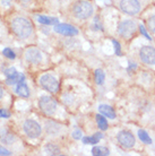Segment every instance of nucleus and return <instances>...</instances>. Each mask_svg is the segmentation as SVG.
<instances>
[{"mask_svg": "<svg viewBox=\"0 0 155 156\" xmlns=\"http://www.w3.org/2000/svg\"><path fill=\"white\" fill-rule=\"evenodd\" d=\"M12 28L20 39H27L33 33V25L24 17H16L12 22Z\"/></svg>", "mask_w": 155, "mask_h": 156, "instance_id": "1", "label": "nucleus"}, {"mask_svg": "<svg viewBox=\"0 0 155 156\" xmlns=\"http://www.w3.org/2000/svg\"><path fill=\"white\" fill-rule=\"evenodd\" d=\"M71 12L73 15L78 20H87L93 15V5L86 0H79L73 5Z\"/></svg>", "mask_w": 155, "mask_h": 156, "instance_id": "2", "label": "nucleus"}, {"mask_svg": "<svg viewBox=\"0 0 155 156\" xmlns=\"http://www.w3.org/2000/svg\"><path fill=\"white\" fill-rule=\"evenodd\" d=\"M119 9L126 15H138L142 10V2L140 0H120Z\"/></svg>", "mask_w": 155, "mask_h": 156, "instance_id": "3", "label": "nucleus"}, {"mask_svg": "<svg viewBox=\"0 0 155 156\" xmlns=\"http://www.w3.org/2000/svg\"><path fill=\"white\" fill-rule=\"evenodd\" d=\"M137 32V23L135 20H122L118 25V33L124 39H130Z\"/></svg>", "mask_w": 155, "mask_h": 156, "instance_id": "4", "label": "nucleus"}, {"mask_svg": "<svg viewBox=\"0 0 155 156\" xmlns=\"http://www.w3.org/2000/svg\"><path fill=\"white\" fill-rule=\"evenodd\" d=\"M40 84L44 90H47L50 93H57L59 90L58 79L50 74H44L40 77Z\"/></svg>", "mask_w": 155, "mask_h": 156, "instance_id": "5", "label": "nucleus"}, {"mask_svg": "<svg viewBox=\"0 0 155 156\" xmlns=\"http://www.w3.org/2000/svg\"><path fill=\"white\" fill-rule=\"evenodd\" d=\"M57 105H58L57 101L53 98H51V96H42L39 101L40 109L42 110L43 113L48 114V115H51V114H53L56 112Z\"/></svg>", "mask_w": 155, "mask_h": 156, "instance_id": "6", "label": "nucleus"}, {"mask_svg": "<svg viewBox=\"0 0 155 156\" xmlns=\"http://www.w3.org/2000/svg\"><path fill=\"white\" fill-rule=\"evenodd\" d=\"M24 133H26L30 138H38L42 133L41 126L34 120H26L23 125Z\"/></svg>", "mask_w": 155, "mask_h": 156, "instance_id": "7", "label": "nucleus"}, {"mask_svg": "<svg viewBox=\"0 0 155 156\" xmlns=\"http://www.w3.org/2000/svg\"><path fill=\"white\" fill-rule=\"evenodd\" d=\"M117 139L119 141V144L122 147H124V148H132L136 144L135 136L130 131H128V130H121V131H119L118 135H117Z\"/></svg>", "mask_w": 155, "mask_h": 156, "instance_id": "8", "label": "nucleus"}, {"mask_svg": "<svg viewBox=\"0 0 155 156\" xmlns=\"http://www.w3.org/2000/svg\"><path fill=\"white\" fill-rule=\"evenodd\" d=\"M140 60L146 65H155V48L150 47V45H145L140 49L139 51Z\"/></svg>", "mask_w": 155, "mask_h": 156, "instance_id": "9", "label": "nucleus"}, {"mask_svg": "<svg viewBox=\"0 0 155 156\" xmlns=\"http://www.w3.org/2000/svg\"><path fill=\"white\" fill-rule=\"evenodd\" d=\"M53 30L56 33H59V34L65 36H73L78 34L77 28L69 25V24H56Z\"/></svg>", "mask_w": 155, "mask_h": 156, "instance_id": "10", "label": "nucleus"}, {"mask_svg": "<svg viewBox=\"0 0 155 156\" xmlns=\"http://www.w3.org/2000/svg\"><path fill=\"white\" fill-rule=\"evenodd\" d=\"M25 59L31 63H40L42 61V53L36 48H28L25 51Z\"/></svg>", "mask_w": 155, "mask_h": 156, "instance_id": "11", "label": "nucleus"}, {"mask_svg": "<svg viewBox=\"0 0 155 156\" xmlns=\"http://www.w3.org/2000/svg\"><path fill=\"white\" fill-rule=\"evenodd\" d=\"M99 111H100V113L102 115H104V117L109 118V119H116L114 110L110 105H108V104H101V105L99 106Z\"/></svg>", "mask_w": 155, "mask_h": 156, "instance_id": "12", "label": "nucleus"}, {"mask_svg": "<svg viewBox=\"0 0 155 156\" xmlns=\"http://www.w3.org/2000/svg\"><path fill=\"white\" fill-rule=\"evenodd\" d=\"M36 20L43 25H56L58 24V20L56 17H49V16L38 15L36 16Z\"/></svg>", "mask_w": 155, "mask_h": 156, "instance_id": "13", "label": "nucleus"}, {"mask_svg": "<svg viewBox=\"0 0 155 156\" xmlns=\"http://www.w3.org/2000/svg\"><path fill=\"white\" fill-rule=\"evenodd\" d=\"M25 80V76L23 74H20L18 71H16L15 74L7 77V84L8 85H14V84H18Z\"/></svg>", "mask_w": 155, "mask_h": 156, "instance_id": "14", "label": "nucleus"}, {"mask_svg": "<svg viewBox=\"0 0 155 156\" xmlns=\"http://www.w3.org/2000/svg\"><path fill=\"white\" fill-rule=\"evenodd\" d=\"M102 138H103V135H102L101 133H97L92 137H83L81 140L86 145H95V144H97V143L100 141V139H102Z\"/></svg>", "mask_w": 155, "mask_h": 156, "instance_id": "15", "label": "nucleus"}, {"mask_svg": "<svg viewBox=\"0 0 155 156\" xmlns=\"http://www.w3.org/2000/svg\"><path fill=\"white\" fill-rule=\"evenodd\" d=\"M16 93L22 98H28L30 96V88L25 83H18L17 88H16Z\"/></svg>", "mask_w": 155, "mask_h": 156, "instance_id": "16", "label": "nucleus"}, {"mask_svg": "<svg viewBox=\"0 0 155 156\" xmlns=\"http://www.w3.org/2000/svg\"><path fill=\"white\" fill-rule=\"evenodd\" d=\"M44 152L47 153V154H49V155H60L61 154L60 148L53 144H48L44 147Z\"/></svg>", "mask_w": 155, "mask_h": 156, "instance_id": "17", "label": "nucleus"}, {"mask_svg": "<svg viewBox=\"0 0 155 156\" xmlns=\"http://www.w3.org/2000/svg\"><path fill=\"white\" fill-rule=\"evenodd\" d=\"M92 154L94 156H105L110 154V151H109L106 147H99V146H95L93 149H92Z\"/></svg>", "mask_w": 155, "mask_h": 156, "instance_id": "18", "label": "nucleus"}, {"mask_svg": "<svg viewBox=\"0 0 155 156\" xmlns=\"http://www.w3.org/2000/svg\"><path fill=\"white\" fill-rule=\"evenodd\" d=\"M96 122H97V127L101 129V130H106V129H108V122H106V120H105L104 115L97 114Z\"/></svg>", "mask_w": 155, "mask_h": 156, "instance_id": "19", "label": "nucleus"}, {"mask_svg": "<svg viewBox=\"0 0 155 156\" xmlns=\"http://www.w3.org/2000/svg\"><path fill=\"white\" fill-rule=\"evenodd\" d=\"M138 137H139V139L142 141H143L144 144H146V145H150L152 144V139H151V137H150V135H148L145 130H138Z\"/></svg>", "mask_w": 155, "mask_h": 156, "instance_id": "20", "label": "nucleus"}, {"mask_svg": "<svg viewBox=\"0 0 155 156\" xmlns=\"http://www.w3.org/2000/svg\"><path fill=\"white\" fill-rule=\"evenodd\" d=\"M104 79H105L104 71L102 70V69H96L95 70V82H96L97 85H102L104 83Z\"/></svg>", "mask_w": 155, "mask_h": 156, "instance_id": "21", "label": "nucleus"}, {"mask_svg": "<svg viewBox=\"0 0 155 156\" xmlns=\"http://www.w3.org/2000/svg\"><path fill=\"white\" fill-rule=\"evenodd\" d=\"M146 25H147V28L150 30L152 34L155 35V14L148 17L147 22H146Z\"/></svg>", "mask_w": 155, "mask_h": 156, "instance_id": "22", "label": "nucleus"}, {"mask_svg": "<svg viewBox=\"0 0 155 156\" xmlns=\"http://www.w3.org/2000/svg\"><path fill=\"white\" fill-rule=\"evenodd\" d=\"M2 55L6 57V58L8 59H15L16 58V55L15 52L12 50V49H9V48H6V49H4V51H2Z\"/></svg>", "mask_w": 155, "mask_h": 156, "instance_id": "23", "label": "nucleus"}, {"mask_svg": "<svg viewBox=\"0 0 155 156\" xmlns=\"http://www.w3.org/2000/svg\"><path fill=\"white\" fill-rule=\"evenodd\" d=\"M112 43H113V45H114L116 55H121V48H120V44H119V42H118V41H116V40H112Z\"/></svg>", "mask_w": 155, "mask_h": 156, "instance_id": "24", "label": "nucleus"}, {"mask_svg": "<svg viewBox=\"0 0 155 156\" xmlns=\"http://www.w3.org/2000/svg\"><path fill=\"white\" fill-rule=\"evenodd\" d=\"M73 138H75V139H81L83 138V133L79 129H76L73 131Z\"/></svg>", "mask_w": 155, "mask_h": 156, "instance_id": "25", "label": "nucleus"}, {"mask_svg": "<svg viewBox=\"0 0 155 156\" xmlns=\"http://www.w3.org/2000/svg\"><path fill=\"white\" fill-rule=\"evenodd\" d=\"M9 155H12V153L9 152L8 149L5 148V147L0 146V156H9Z\"/></svg>", "mask_w": 155, "mask_h": 156, "instance_id": "26", "label": "nucleus"}, {"mask_svg": "<svg viewBox=\"0 0 155 156\" xmlns=\"http://www.w3.org/2000/svg\"><path fill=\"white\" fill-rule=\"evenodd\" d=\"M10 117V113L6 111L4 109H0V118H9Z\"/></svg>", "mask_w": 155, "mask_h": 156, "instance_id": "27", "label": "nucleus"}, {"mask_svg": "<svg viewBox=\"0 0 155 156\" xmlns=\"http://www.w3.org/2000/svg\"><path fill=\"white\" fill-rule=\"evenodd\" d=\"M139 30H140V32H142V34H143L145 37H147L148 40H151V36L147 34V32H146V30H145V27H144L143 25H139Z\"/></svg>", "mask_w": 155, "mask_h": 156, "instance_id": "28", "label": "nucleus"}, {"mask_svg": "<svg viewBox=\"0 0 155 156\" xmlns=\"http://www.w3.org/2000/svg\"><path fill=\"white\" fill-rule=\"evenodd\" d=\"M2 94H4V90H2V87L0 86V98H2Z\"/></svg>", "mask_w": 155, "mask_h": 156, "instance_id": "29", "label": "nucleus"}, {"mask_svg": "<svg viewBox=\"0 0 155 156\" xmlns=\"http://www.w3.org/2000/svg\"><path fill=\"white\" fill-rule=\"evenodd\" d=\"M23 2H28V1H31V0H22Z\"/></svg>", "mask_w": 155, "mask_h": 156, "instance_id": "30", "label": "nucleus"}]
</instances>
